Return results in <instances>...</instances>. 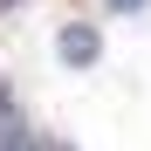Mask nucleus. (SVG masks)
<instances>
[{"label":"nucleus","instance_id":"2","mask_svg":"<svg viewBox=\"0 0 151 151\" xmlns=\"http://www.w3.org/2000/svg\"><path fill=\"white\" fill-rule=\"evenodd\" d=\"M96 55H103V35H96L89 21H69V28H62V62L69 69H89Z\"/></svg>","mask_w":151,"mask_h":151},{"label":"nucleus","instance_id":"1","mask_svg":"<svg viewBox=\"0 0 151 151\" xmlns=\"http://www.w3.org/2000/svg\"><path fill=\"white\" fill-rule=\"evenodd\" d=\"M28 117H21V103H14V83L0 76V151H28Z\"/></svg>","mask_w":151,"mask_h":151},{"label":"nucleus","instance_id":"3","mask_svg":"<svg viewBox=\"0 0 151 151\" xmlns=\"http://www.w3.org/2000/svg\"><path fill=\"white\" fill-rule=\"evenodd\" d=\"M110 14H144V0H103Z\"/></svg>","mask_w":151,"mask_h":151},{"label":"nucleus","instance_id":"5","mask_svg":"<svg viewBox=\"0 0 151 151\" xmlns=\"http://www.w3.org/2000/svg\"><path fill=\"white\" fill-rule=\"evenodd\" d=\"M14 7H21V0H0V14H14Z\"/></svg>","mask_w":151,"mask_h":151},{"label":"nucleus","instance_id":"4","mask_svg":"<svg viewBox=\"0 0 151 151\" xmlns=\"http://www.w3.org/2000/svg\"><path fill=\"white\" fill-rule=\"evenodd\" d=\"M28 151H69L62 137H28Z\"/></svg>","mask_w":151,"mask_h":151}]
</instances>
